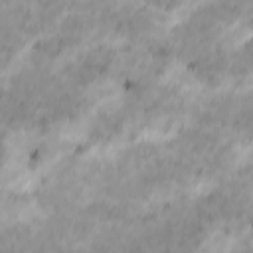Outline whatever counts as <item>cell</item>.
Instances as JSON below:
<instances>
[{
    "instance_id": "17",
    "label": "cell",
    "mask_w": 253,
    "mask_h": 253,
    "mask_svg": "<svg viewBox=\"0 0 253 253\" xmlns=\"http://www.w3.org/2000/svg\"><path fill=\"white\" fill-rule=\"evenodd\" d=\"M73 2H75V0H71V4H73Z\"/></svg>"
},
{
    "instance_id": "15",
    "label": "cell",
    "mask_w": 253,
    "mask_h": 253,
    "mask_svg": "<svg viewBox=\"0 0 253 253\" xmlns=\"http://www.w3.org/2000/svg\"><path fill=\"white\" fill-rule=\"evenodd\" d=\"M144 4H148L152 10H156L158 14L166 16V14H172L176 12L178 8H182L188 0H142Z\"/></svg>"
},
{
    "instance_id": "16",
    "label": "cell",
    "mask_w": 253,
    "mask_h": 253,
    "mask_svg": "<svg viewBox=\"0 0 253 253\" xmlns=\"http://www.w3.org/2000/svg\"><path fill=\"white\" fill-rule=\"evenodd\" d=\"M8 132H4L0 128V174L4 172L8 160H10V144H8V138H6Z\"/></svg>"
},
{
    "instance_id": "10",
    "label": "cell",
    "mask_w": 253,
    "mask_h": 253,
    "mask_svg": "<svg viewBox=\"0 0 253 253\" xmlns=\"http://www.w3.org/2000/svg\"><path fill=\"white\" fill-rule=\"evenodd\" d=\"M130 132V117L123 99L99 105L87 119L83 138L89 146H111Z\"/></svg>"
},
{
    "instance_id": "9",
    "label": "cell",
    "mask_w": 253,
    "mask_h": 253,
    "mask_svg": "<svg viewBox=\"0 0 253 253\" xmlns=\"http://www.w3.org/2000/svg\"><path fill=\"white\" fill-rule=\"evenodd\" d=\"M210 91L211 93H206L200 99L190 101V109L186 117H190V123L194 125L231 136L243 91H217V89H210Z\"/></svg>"
},
{
    "instance_id": "6",
    "label": "cell",
    "mask_w": 253,
    "mask_h": 253,
    "mask_svg": "<svg viewBox=\"0 0 253 253\" xmlns=\"http://www.w3.org/2000/svg\"><path fill=\"white\" fill-rule=\"evenodd\" d=\"M172 63L174 53L166 36L156 34L144 40L125 42L123 49H119L115 79L119 81L123 93L144 89L162 81Z\"/></svg>"
},
{
    "instance_id": "3",
    "label": "cell",
    "mask_w": 253,
    "mask_h": 253,
    "mask_svg": "<svg viewBox=\"0 0 253 253\" xmlns=\"http://www.w3.org/2000/svg\"><path fill=\"white\" fill-rule=\"evenodd\" d=\"M176 160L188 170L194 182L221 180L237 166V146L227 134L204 128L200 125L180 126L166 142Z\"/></svg>"
},
{
    "instance_id": "4",
    "label": "cell",
    "mask_w": 253,
    "mask_h": 253,
    "mask_svg": "<svg viewBox=\"0 0 253 253\" xmlns=\"http://www.w3.org/2000/svg\"><path fill=\"white\" fill-rule=\"evenodd\" d=\"M99 160L79 154L55 162L36 184L34 202L43 213L71 211L93 196Z\"/></svg>"
},
{
    "instance_id": "11",
    "label": "cell",
    "mask_w": 253,
    "mask_h": 253,
    "mask_svg": "<svg viewBox=\"0 0 253 253\" xmlns=\"http://www.w3.org/2000/svg\"><path fill=\"white\" fill-rule=\"evenodd\" d=\"M229 53H231V45H229L227 38H223V40L211 43L210 47L202 49L194 57H190L184 63L186 73L198 85H202L206 89H217L227 79Z\"/></svg>"
},
{
    "instance_id": "1",
    "label": "cell",
    "mask_w": 253,
    "mask_h": 253,
    "mask_svg": "<svg viewBox=\"0 0 253 253\" xmlns=\"http://www.w3.org/2000/svg\"><path fill=\"white\" fill-rule=\"evenodd\" d=\"M194 184L166 142L138 140L121 148L111 160H99L93 196L140 208L152 198L170 196Z\"/></svg>"
},
{
    "instance_id": "2",
    "label": "cell",
    "mask_w": 253,
    "mask_h": 253,
    "mask_svg": "<svg viewBox=\"0 0 253 253\" xmlns=\"http://www.w3.org/2000/svg\"><path fill=\"white\" fill-rule=\"evenodd\" d=\"M194 210L210 233L223 231L239 235L251 219V166L237 164L215 186L192 198Z\"/></svg>"
},
{
    "instance_id": "7",
    "label": "cell",
    "mask_w": 253,
    "mask_h": 253,
    "mask_svg": "<svg viewBox=\"0 0 253 253\" xmlns=\"http://www.w3.org/2000/svg\"><path fill=\"white\" fill-rule=\"evenodd\" d=\"M119 63V47L107 40H95L69 57H65L55 69L59 77L71 87L91 93L105 81L115 77Z\"/></svg>"
},
{
    "instance_id": "8",
    "label": "cell",
    "mask_w": 253,
    "mask_h": 253,
    "mask_svg": "<svg viewBox=\"0 0 253 253\" xmlns=\"http://www.w3.org/2000/svg\"><path fill=\"white\" fill-rule=\"evenodd\" d=\"M162 14L142 0H113L105 18V38L136 42L160 34Z\"/></svg>"
},
{
    "instance_id": "14",
    "label": "cell",
    "mask_w": 253,
    "mask_h": 253,
    "mask_svg": "<svg viewBox=\"0 0 253 253\" xmlns=\"http://www.w3.org/2000/svg\"><path fill=\"white\" fill-rule=\"evenodd\" d=\"M49 156H51V142L49 140H38L36 144H32L28 148L24 160H26V166L30 170H34V168L42 166Z\"/></svg>"
},
{
    "instance_id": "12",
    "label": "cell",
    "mask_w": 253,
    "mask_h": 253,
    "mask_svg": "<svg viewBox=\"0 0 253 253\" xmlns=\"http://www.w3.org/2000/svg\"><path fill=\"white\" fill-rule=\"evenodd\" d=\"M0 251H38L36 223L0 221Z\"/></svg>"
},
{
    "instance_id": "5",
    "label": "cell",
    "mask_w": 253,
    "mask_h": 253,
    "mask_svg": "<svg viewBox=\"0 0 253 253\" xmlns=\"http://www.w3.org/2000/svg\"><path fill=\"white\" fill-rule=\"evenodd\" d=\"M128 109L130 130H170L174 128L190 109V99L178 83L158 81L144 89L126 91L121 97Z\"/></svg>"
},
{
    "instance_id": "13",
    "label": "cell",
    "mask_w": 253,
    "mask_h": 253,
    "mask_svg": "<svg viewBox=\"0 0 253 253\" xmlns=\"http://www.w3.org/2000/svg\"><path fill=\"white\" fill-rule=\"evenodd\" d=\"M227 77L233 79L235 83H247L249 81V77H251V47H249L247 40H243L237 45H231Z\"/></svg>"
}]
</instances>
